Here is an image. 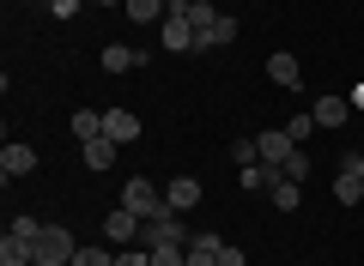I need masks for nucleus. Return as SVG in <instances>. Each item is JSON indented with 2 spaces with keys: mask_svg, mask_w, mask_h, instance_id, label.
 <instances>
[{
  "mask_svg": "<svg viewBox=\"0 0 364 266\" xmlns=\"http://www.w3.org/2000/svg\"><path fill=\"white\" fill-rule=\"evenodd\" d=\"M37 248V266H73V254H79V242L67 236L61 224H43V236L31 242Z\"/></svg>",
  "mask_w": 364,
  "mask_h": 266,
  "instance_id": "1",
  "label": "nucleus"
},
{
  "mask_svg": "<svg viewBox=\"0 0 364 266\" xmlns=\"http://www.w3.org/2000/svg\"><path fill=\"white\" fill-rule=\"evenodd\" d=\"M158 43H164L170 55H188V49H200V31L182 18V6L170 0V13H164V25H158Z\"/></svg>",
  "mask_w": 364,
  "mask_h": 266,
  "instance_id": "2",
  "label": "nucleus"
},
{
  "mask_svg": "<svg viewBox=\"0 0 364 266\" xmlns=\"http://www.w3.org/2000/svg\"><path fill=\"white\" fill-rule=\"evenodd\" d=\"M140 236H146V248H158V242H176V248H188V242H195V230L182 224V212H170V206H164L158 218H146Z\"/></svg>",
  "mask_w": 364,
  "mask_h": 266,
  "instance_id": "3",
  "label": "nucleus"
},
{
  "mask_svg": "<svg viewBox=\"0 0 364 266\" xmlns=\"http://www.w3.org/2000/svg\"><path fill=\"white\" fill-rule=\"evenodd\" d=\"M122 206L140 212V218H158L164 212V188H158L152 176H134V182H122Z\"/></svg>",
  "mask_w": 364,
  "mask_h": 266,
  "instance_id": "4",
  "label": "nucleus"
},
{
  "mask_svg": "<svg viewBox=\"0 0 364 266\" xmlns=\"http://www.w3.org/2000/svg\"><path fill=\"white\" fill-rule=\"evenodd\" d=\"M146 230V218L140 212H128V206H116V212L104 218V236H109V248H134V236Z\"/></svg>",
  "mask_w": 364,
  "mask_h": 266,
  "instance_id": "5",
  "label": "nucleus"
},
{
  "mask_svg": "<svg viewBox=\"0 0 364 266\" xmlns=\"http://www.w3.org/2000/svg\"><path fill=\"white\" fill-rule=\"evenodd\" d=\"M255 152H261V164H279V170H286V157L298 152V140H291L286 127H267V133H255Z\"/></svg>",
  "mask_w": 364,
  "mask_h": 266,
  "instance_id": "6",
  "label": "nucleus"
},
{
  "mask_svg": "<svg viewBox=\"0 0 364 266\" xmlns=\"http://www.w3.org/2000/svg\"><path fill=\"white\" fill-rule=\"evenodd\" d=\"M37 170V145H25V140H13L6 152H0V176L6 182H18V176H31Z\"/></svg>",
  "mask_w": 364,
  "mask_h": 266,
  "instance_id": "7",
  "label": "nucleus"
},
{
  "mask_svg": "<svg viewBox=\"0 0 364 266\" xmlns=\"http://www.w3.org/2000/svg\"><path fill=\"white\" fill-rule=\"evenodd\" d=\"M267 79H273L279 91H298V85H304V67H298V55H286V49H279V55H267Z\"/></svg>",
  "mask_w": 364,
  "mask_h": 266,
  "instance_id": "8",
  "label": "nucleus"
},
{
  "mask_svg": "<svg viewBox=\"0 0 364 266\" xmlns=\"http://www.w3.org/2000/svg\"><path fill=\"white\" fill-rule=\"evenodd\" d=\"M104 133L116 145H134V140H140V115H134V109H104Z\"/></svg>",
  "mask_w": 364,
  "mask_h": 266,
  "instance_id": "9",
  "label": "nucleus"
},
{
  "mask_svg": "<svg viewBox=\"0 0 364 266\" xmlns=\"http://www.w3.org/2000/svg\"><path fill=\"white\" fill-rule=\"evenodd\" d=\"M164 206H170V212H188V206H200V182H195V176L164 182Z\"/></svg>",
  "mask_w": 364,
  "mask_h": 266,
  "instance_id": "10",
  "label": "nucleus"
},
{
  "mask_svg": "<svg viewBox=\"0 0 364 266\" xmlns=\"http://www.w3.org/2000/svg\"><path fill=\"white\" fill-rule=\"evenodd\" d=\"M310 115H316V127H346V121H352V103H346V97H316Z\"/></svg>",
  "mask_w": 364,
  "mask_h": 266,
  "instance_id": "11",
  "label": "nucleus"
},
{
  "mask_svg": "<svg viewBox=\"0 0 364 266\" xmlns=\"http://www.w3.org/2000/svg\"><path fill=\"white\" fill-rule=\"evenodd\" d=\"M140 61H146V55L134 49V43H109V49H104V73H134Z\"/></svg>",
  "mask_w": 364,
  "mask_h": 266,
  "instance_id": "12",
  "label": "nucleus"
},
{
  "mask_svg": "<svg viewBox=\"0 0 364 266\" xmlns=\"http://www.w3.org/2000/svg\"><path fill=\"white\" fill-rule=\"evenodd\" d=\"M116 152H122V145L109 140V133H97V140H85V170H109V164H116Z\"/></svg>",
  "mask_w": 364,
  "mask_h": 266,
  "instance_id": "13",
  "label": "nucleus"
},
{
  "mask_svg": "<svg viewBox=\"0 0 364 266\" xmlns=\"http://www.w3.org/2000/svg\"><path fill=\"white\" fill-rule=\"evenodd\" d=\"M267 200L279 206V212H298V206H304V188H298V182H291V176H279V182H273V188H267Z\"/></svg>",
  "mask_w": 364,
  "mask_h": 266,
  "instance_id": "14",
  "label": "nucleus"
},
{
  "mask_svg": "<svg viewBox=\"0 0 364 266\" xmlns=\"http://www.w3.org/2000/svg\"><path fill=\"white\" fill-rule=\"evenodd\" d=\"M225 43H237V18L231 13H219L213 31H200V49H225Z\"/></svg>",
  "mask_w": 364,
  "mask_h": 266,
  "instance_id": "15",
  "label": "nucleus"
},
{
  "mask_svg": "<svg viewBox=\"0 0 364 266\" xmlns=\"http://www.w3.org/2000/svg\"><path fill=\"white\" fill-rule=\"evenodd\" d=\"M122 13H128L134 25H152V18H158V25H164V13H170V0H128V6H122Z\"/></svg>",
  "mask_w": 364,
  "mask_h": 266,
  "instance_id": "16",
  "label": "nucleus"
},
{
  "mask_svg": "<svg viewBox=\"0 0 364 266\" xmlns=\"http://www.w3.org/2000/svg\"><path fill=\"white\" fill-rule=\"evenodd\" d=\"M176 6H182V18H188L195 31H213V18H219V6H213V0H176Z\"/></svg>",
  "mask_w": 364,
  "mask_h": 266,
  "instance_id": "17",
  "label": "nucleus"
},
{
  "mask_svg": "<svg viewBox=\"0 0 364 266\" xmlns=\"http://www.w3.org/2000/svg\"><path fill=\"white\" fill-rule=\"evenodd\" d=\"M67 127H73L79 145H85V140H97V133H104V115H97V109H73V121H67Z\"/></svg>",
  "mask_w": 364,
  "mask_h": 266,
  "instance_id": "18",
  "label": "nucleus"
},
{
  "mask_svg": "<svg viewBox=\"0 0 364 266\" xmlns=\"http://www.w3.org/2000/svg\"><path fill=\"white\" fill-rule=\"evenodd\" d=\"M334 200H340V206H358V200H364V176H346V170H340V182H334Z\"/></svg>",
  "mask_w": 364,
  "mask_h": 266,
  "instance_id": "19",
  "label": "nucleus"
},
{
  "mask_svg": "<svg viewBox=\"0 0 364 266\" xmlns=\"http://www.w3.org/2000/svg\"><path fill=\"white\" fill-rule=\"evenodd\" d=\"M188 260V248H176V242H158L152 248V266H182Z\"/></svg>",
  "mask_w": 364,
  "mask_h": 266,
  "instance_id": "20",
  "label": "nucleus"
},
{
  "mask_svg": "<svg viewBox=\"0 0 364 266\" xmlns=\"http://www.w3.org/2000/svg\"><path fill=\"white\" fill-rule=\"evenodd\" d=\"M73 266H116V254H109V248H79Z\"/></svg>",
  "mask_w": 364,
  "mask_h": 266,
  "instance_id": "21",
  "label": "nucleus"
},
{
  "mask_svg": "<svg viewBox=\"0 0 364 266\" xmlns=\"http://www.w3.org/2000/svg\"><path fill=\"white\" fill-rule=\"evenodd\" d=\"M286 176H291V182H304V176H310V152H304V145L286 157Z\"/></svg>",
  "mask_w": 364,
  "mask_h": 266,
  "instance_id": "22",
  "label": "nucleus"
},
{
  "mask_svg": "<svg viewBox=\"0 0 364 266\" xmlns=\"http://www.w3.org/2000/svg\"><path fill=\"white\" fill-rule=\"evenodd\" d=\"M6 230H13V236H25V242H37V236H43V224H37V218H25V212H18Z\"/></svg>",
  "mask_w": 364,
  "mask_h": 266,
  "instance_id": "23",
  "label": "nucleus"
},
{
  "mask_svg": "<svg viewBox=\"0 0 364 266\" xmlns=\"http://www.w3.org/2000/svg\"><path fill=\"white\" fill-rule=\"evenodd\" d=\"M231 157H237V170H249V164H261V152H255V140H237V145H231Z\"/></svg>",
  "mask_w": 364,
  "mask_h": 266,
  "instance_id": "24",
  "label": "nucleus"
},
{
  "mask_svg": "<svg viewBox=\"0 0 364 266\" xmlns=\"http://www.w3.org/2000/svg\"><path fill=\"white\" fill-rule=\"evenodd\" d=\"M116 266H152V248H116Z\"/></svg>",
  "mask_w": 364,
  "mask_h": 266,
  "instance_id": "25",
  "label": "nucleus"
},
{
  "mask_svg": "<svg viewBox=\"0 0 364 266\" xmlns=\"http://www.w3.org/2000/svg\"><path fill=\"white\" fill-rule=\"evenodd\" d=\"M286 133L304 145V133H316V115H291V121H286Z\"/></svg>",
  "mask_w": 364,
  "mask_h": 266,
  "instance_id": "26",
  "label": "nucleus"
},
{
  "mask_svg": "<svg viewBox=\"0 0 364 266\" xmlns=\"http://www.w3.org/2000/svg\"><path fill=\"white\" fill-rule=\"evenodd\" d=\"M219 266H249V260H243V248H231V242H225V248H219Z\"/></svg>",
  "mask_w": 364,
  "mask_h": 266,
  "instance_id": "27",
  "label": "nucleus"
},
{
  "mask_svg": "<svg viewBox=\"0 0 364 266\" xmlns=\"http://www.w3.org/2000/svg\"><path fill=\"white\" fill-rule=\"evenodd\" d=\"M340 170H346V176H364V157H358V152H346V157H340Z\"/></svg>",
  "mask_w": 364,
  "mask_h": 266,
  "instance_id": "28",
  "label": "nucleus"
},
{
  "mask_svg": "<svg viewBox=\"0 0 364 266\" xmlns=\"http://www.w3.org/2000/svg\"><path fill=\"white\" fill-rule=\"evenodd\" d=\"M352 109H364V85H358V91H352Z\"/></svg>",
  "mask_w": 364,
  "mask_h": 266,
  "instance_id": "29",
  "label": "nucleus"
}]
</instances>
